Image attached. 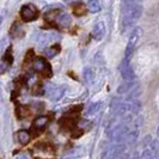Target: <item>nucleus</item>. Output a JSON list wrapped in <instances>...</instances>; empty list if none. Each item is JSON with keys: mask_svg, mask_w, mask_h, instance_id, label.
I'll return each instance as SVG.
<instances>
[{"mask_svg": "<svg viewBox=\"0 0 159 159\" xmlns=\"http://www.w3.org/2000/svg\"><path fill=\"white\" fill-rule=\"evenodd\" d=\"M120 73H121V77L128 83L135 79V73L129 64V61H126V60L122 61V64L120 66Z\"/></svg>", "mask_w": 159, "mask_h": 159, "instance_id": "5", "label": "nucleus"}, {"mask_svg": "<svg viewBox=\"0 0 159 159\" xmlns=\"http://www.w3.org/2000/svg\"><path fill=\"white\" fill-rule=\"evenodd\" d=\"M125 1H126V0H125Z\"/></svg>", "mask_w": 159, "mask_h": 159, "instance_id": "25", "label": "nucleus"}, {"mask_svg": "<svg viewBox=\"0 0 159 159\" xmlns=\"http://www.w3.org/2000/svg\"><path fill=\"white\" fill-rule=\"evenodd\" d=\"M148 148L152 153V159H159V140H151Z\"/></svg>", "mask_w": 159, "mask_h": 159, "instance_id": "10", "label": "nucleus"}, {"mask_svg": "<svg viewBox=\"0 0 159 159\" xmlns=\"http://www.w3.org/2000/svg\"><path fill=\"white\" fill-rule=\"evenodd\" d=\"M17 136H18V141L22 143V145H26V143L30 141V134L26 130H19L17 133Z\"/></svg>", "mask_w": 159, "mask_h": 159, "instance_id": "11", "label": "nucleus"}, {"mask_svg": "<svg viewBox=\"0 0 159 159\" xmlns=\"http://www.w3.org/2000/svg\"><path fill=\"white\" fill-rule=\"evenodd\" d=\"M55 39V35H50V34H44L42 37H41V44H46V43H49L50 41H53Z\"/></svg>", "mask_w": 159, "mask_h": 159, "instance_id": "20", "label": "nucleus"}, {"mask_svg": "<svg viewBox=\"0 0 159 159\" xmlns=\"http://www.w3.org/2000/svg\"><path fill=\"white\" fill-rule=\"evenodd\" d=\"M140 0H126V4H125V7L128 6H133V5H139Z\"/></svg>", "mask_w": 159, "mask_h": 159, "instance_id": "21", "label": "nucleus"}, {"mask_svg": "<svg viewBox=\"0 0 159 159\" xmlns=\"http://www.w3.org/2000/svg\"><path fill=\"white\" fill-rule=\"evenodd\" d=\"M65 93V88L64 86H61V88H54L52 91H50V93H49V98L53 101V102H55V101H59Z\"/></svg>", "mask_w": 159, "mask_h": 159, "instance_id": "9", "label": "nucleus"}, {"mask_svg": "<svg viewBox=\"0 0 159 159\" xmlns=\"http://www.w3.org/2000/svg\"><path fill=\"white\" fill-rule=\"evenodd\" d=\"M141 35H143V30H141L140 28H135V29L132 31L130 36H129V40H128L127 47H126L125 59H123V60L130 61V57H132L133 53H134V50H135L136 44H138V42H139V40H140Z\"/></svg>", "mask_w": 159, "mask_h": 159, "instance_id": "2", "label": "nucleus"}, {"mask_svg": "<svg viewBox=\"0 0 159 159\" xmlns=\"http://www.w3.org/2000/svg\"><path fill=\"white\" fill-rule=\"evenodd\" d=\"M92 35H93V39L96 41H101L104 37L105 35V24L103 22H97L93 28V31H92Z\"/></svg>", "mask_w": 159, "mask_h": 159, "instance_id": "7", "label": "nucleus"}, {"mask_svg": "<svg viewBox=\"0 0 159 159\" xmlns=\"http://www.w3.org/2000/svg\"><path fill=\"white\" fill-rule=\"evenodd\" d=\"M88 8L90 10V12L92 13H97L101 11V4L98 0H89L88 2Z\"/></svg>", "mask_w": 159, "mask_h": 159, "instance_id": "14", "label": "nucleus"}, {"mask_svg": "<svg viewBox=\"0 0 159 159\" xmlns=\"http://www.w3.org/2000/svg\"><path fill=\"white\" fill-rule=\"evenodd\" d=\"M34 56H35V53H34V50H32V49H30V50H29V52L26 53L25 60H26V61H31L30 59H31V57H34Z\"/></svg>", "mask_w": 159, "mask_h": 159, "instance_id": "22", "label": "nucleus"}, {"mask_svg": "<svg viewBox=\"0 0 159 159\" xmlns=\"http://www.w3.org/2000/svg\"><path fill=\"white\" fill-rule=\"evenodd\" d=\"M60 53V46L59 44H54V46H52V47L47 48L46 50H44V54L48 56V57H54L56 54H59Z\"/></svg>", "mask_w": 159, "mask_h": 159, "instance_id": "15", "label": "nucleus"}, {"mask_svg": "<svg viewBox=\"0 0 159 159\" xmlns=\"http://www.w3.org/2000/svg\"><path fill=\"white\" fill-rule=\"evenodd\" d=\"M34 68L37 72H44V73H49L52 75V67L50 65L48 64L47 61L42 57H37L35 59V65H34Z\"/></svg>", "mask_w": 159, "mask_h": 159, "instance_id": "6", "label": "nucleus"}, {"mask_svg": "<svg viewBox=\"0 0 159 159\" xmlns=\"http://www.w3.org/2000/svg\"><path fill=\"white\" fill-rule=\"evenodd\" d=\"M122 153H125V145L116 143L104 150L102 153V159H116Z\"/></svg>", "mask_w": 159, "mask_h": 159, "instance_id": "4", "label": "nucleus"}, {"mask_svg": "<svg viewBox=\"0 0 159 159\" xmlns=\"http://www.w3.org/2000/svg\"><path fill=\"white\" fill-rule=\"evenodd\" d=\"M157 135H158V138H159V127H158V130H157Z\"/></svg>", "mask_w": 159, "mask_h": 159, "instance_id": "24", "label": "nucleus"}, {"mask_svg": "<svg viewBox=\"0 0 159 159\" xmlns=\"http://www.w3.org/2000/svg\"><path fill=\"white\" fill-rule=\"evenodd\" d=\"M71 22H72V18L68 13H62L61 16L59 17V23L61 24L62 26H65V28L70 26V25H71Z\"/></svg>", "mask_w": 159, "mask_h": 159, "instance_id": "16", "label": "nucleus"}, {"mask_svg": "<svg viewBox=\"0 0 159 159\" xmlns=\"http://www.w3.org/2000/svg\"><path fill=\"white\" fill-rule=\"evenodd\" d=\"M73 11H74L75 16H83L85 13V6L83 4H77L73 8Z\"/></svg>", "mask_w": 159, "mask_h": 159, "instance_id": "19", "label": "nucleus"}, {"mask_svg": "<svg viewBox=\"0 0 159 159\" xmlns=\"http://www.w3.org/2000/svg\"><path fill=\"white\" fill-rule=\"evenodd\" d=\"M16 159H30V157H29V154H28V153H20V154H18V156H17Z\"/></svg>", "mask_w": 159, "mask_h": 159, "instance_id": "23", "label": "nucleus"}, {"mask_svg": "<svg viewBox=\"0 0 159 159\" xmlns=\"http://www.w3.org/2000/svg\"><path fill=\"white\" fill-rule=\"evenodd\" d=\"M85 153H86V148L83 147V146H79V147H74V148H72L70 152H67L64 156V158L65 159L80 158V157H83Z\"/></svg>", "mask_w": 159, "mask_h": 159, "instance_id": "8", "label": "nucleus"}, {"mask_svg": "<svg viewBox=\"0 0 159 159\" xmlns=\"http://www.w3.org/2000/svg\"><path fill=\"white\" fill-rule=\"evenodd\" d=\"M47 122H48L47 116H40V117H37V119L35 120L34 125H35V127L37 128H44V126L47 125Z\"/></svg>", "mask_w": 159, "mask_h": 159, "instance_id": "18", "label": "nucleus"}, {"mask_svg": "<svg viewBox=\"0 0 159 159\" xmlns=\"http://www.w3.org/2000/svg\"><path fill=\"white\" fill-rule=\"evenodd\" d=\"M84 79H85V81H86L88 84H91V83L93 81V79H95V73H93V71H92L91 68L86 67V68L84 70Z\"/></svg>", "mask_w": 159, "mask_h": 159, "instance_id": "17", "label": "nucleus"}, {"mask_svg": "<svg viewBox=\"0 0 159 159\" xmlns=\"http://www.w3.org/2000/svg\"><path fill=\"white\" fill-rule=\"evenodd\" d=\"M10 35H11V37L17 39V37H22V36L24 35V31H23V29H22L18 24H13V26L11 28Z\"/></svg>", "mask_w": 159, "mask_h": 159, "instance_id": "13", "label": "nucleus"}, {"mask_svg": "<svg viewBox=\"0 0 159 159\" xmlns=\"http://www.w3.org/2000/svg\"><path fill=\"white\" fill-rule=\"evenodd\" d=\"M39 17V11L32 4L23 5L20 8V18L24 22H34Z\"/></svg>", "mask_w": 159, "mask_h": 159, "instance_id": "3", "label": "nucleus"}, {"mask_svg": "<svg viewBox=\"0 0 159 159\" xmlns=\"http://www.w3.org/2000/svg\"><path fill=\"white\" fill-rule=\"evenodd\" d=\"M123 18H122V31H126L129 28L133 26V24L141 17L143 15V6L139 5H133L125 7L123 11Z\"/></svg>", "mask_w": 159, "mask_h": 159, "instance_id": "1", "label": "nucleus"}, {"mask_svg": "<svg viewBox=\"0 0 159 159\" xmlns=\"http://www.w3.org/2000/svg\"><path fill=\"white\" fill-rule=\"evenodd\" d=\"M101 108H102V103H101V102L92 103L90 107H89L88 109H86V115H89V116L95 115V114H97V112L101 110Z\"/></svg>", "mask_w": 159, "mask_h": 159, "instance_id": "12", "label": "nucleus"}]
</instances>
